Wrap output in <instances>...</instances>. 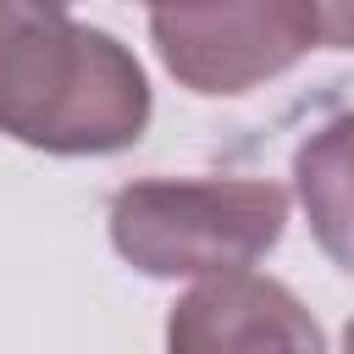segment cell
Segmentation results:
<instances>
[{"label":"cell","instance_id":"1","mask_svg":"<svg viewBox=\"0 0 354 354\" xmlns=\"http://www.w3.org/2000/svg\"><path fill=\"white\" fill-rule=\"evenodd\" d=\"M149 127L138 55L61 6L0 0V133L44 155H116Z\"/></svg>","mask_w":354,"mask_h":354},{"label":"cell","instance_id":"2","mask_svg":"<svg viewBox=\"0 0 354 354\" xmlns=\"http://www.w3.org/2000/svg\"><path fill=\"white\" fill-rule=\"evenodd\" d=\"M111 243L144 277H227L277 249L288 194L260 177L127 183L111 194Z\"/></svg>","mask_w":354,"mask_h":354},{"label":"cell","instance_id":"3","mask_svg":"<svg viewBox=\"0 0 354 354\" xmlns=\"http://www.w3.org/2000/svg\"><path fill=\"white\" fill-rule=\"evenodd\" d=\"M166 72L194 94H243L315 44H343V6H166L149 11Z\"/></svg>","mask_w":354,"mask_h":354},{"label":"cell","instance_id":"4","mask_svg":"<svg viewBox=\"0 0 354 354\" xmlns=\"http://www.w3.org/2000/svg\"><path fill=\"white\" fill-rule=\"evenodd\" d=\"M166 354H326V332L277 277L227 271L171 304Z\"/></svg>","mask_w":354,"mask_h":354}]
</instances>
